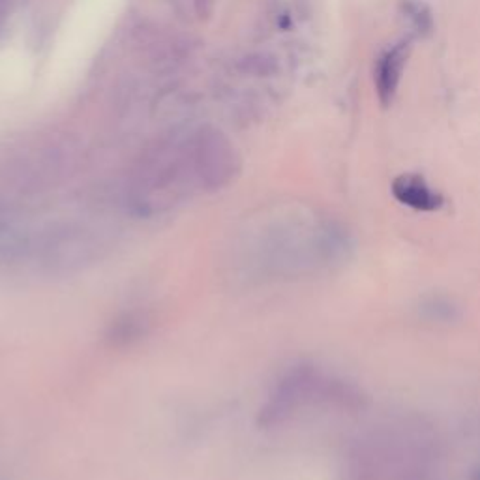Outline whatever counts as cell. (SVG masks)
Instances as JSON below:
<instances>
[{"label": "cell", "mask_w": 480, "mask_h": 480, "mask_svg": "<svg viewBox=\"0 0 480 480\" xmlns=\"http://www.w3.org/2000/svg\"><path fill=\"white\" fill-rule=\"evenodd\" d=\"M393 197L403 207L417 213H438L445 207V197L417 173H403L393 180Z\"/></svg>", "instance_id": "52a82bcc"}, {"label": "cell", "mask_w": 480, "mask_h": 480, "mask_svg": "<svg viewBox=\"0 0 480 480\" xmlns=\"http://www.w3.org/2000/svg\"><path fill=\"white\" fill-rule=\"evenodd\" d=\"M443 462L438 428L396 415L362 430L341 456V480H433Z\"/></svg>", "instance_id": "7a4b0ae2"}, {"label": "cell", "mask_w": 480, "mask_h": 480, "mask_svg": "<svg viewBox=\"0 0 480 480\" xmlns=\"http://www.w3.org/2000/svg\"><path fill=\"white\" fill-rule=\"evenodd\" d=\"M188 150L203 192L223 190L240 173L242 162L237 147L214 126L199 128L188 143Z\"/></svg>", "instance_id": "277c9868"}, {"label": "cell", "mask_w": 480, "mask_h": 480, "mask_svg": "<svg viewBox=\"0 0 480 480\" xmlns=\"http://www.w3.org/2000/svg\"><path fill=\"white\" fill-rule=\"evenodd\" d=\"M351 251V235L334 220L272 214L239 225L223 242L220 267L233 287L254 289L322 276Z\"/></svg>", "instance_id": "6da1fadb"}, {"label": "cell", "mask_w": 480, "mask_h": 480, "mask_svg": "<svg viewBox=\"0 0 480 480\" xmlns=\"http://www.w3.org/2000/svg\"><path fill=\"white\" fill-rule=\"evenodd\" d=\"M402 12L419 34L426 36L433 31V17L422 0H402Z\"/></svg>", "instance_id": "30bf717a"}, {"label": "cell", "mask_w": 480, "mask_h": 480, "mask_svg": "<svg viewBox=\"0 0 480 480\" xmlns=\"http://www.w3.org/2000/svg\"><path fill=\"white\" fill-rule=\"evenodd\" d=\"M154 325L150 310L143 304L126 306L115 313L105 329V341L113 349H126L145 340Z\"/></svg>", "instance_id": "5b68a950"}, {"label": "cell", "mask_w": 480, "mask_h": 480, "mask_svg": "<svg viewBox=\"0 0 480 480\" xmlns=\"http://www.w3.org/2000/svg\"><path fill=\"white\" fill-rule=\"evenodd\" d=\"M409 55H411V41L402 40L377 59L374 68V83L379 104L383 107H388L394 102Z\"/></svg>", "instance_id": "8992f818"}, {"label": "cell", "mask_w": 480, "mask_h": 480, "mask_svg": "<svg viewBox=\"0 0 480 480\" xmlns=\"http://www.w3.org/2000/svg\"><path fill=\"white\" fill-rule=\"evenodd\" d=\"M237 70L251 77H270L280 70V64L268 53H249L237 62Z\"/></svg>", "instance_id": "9c48e42d"}, {"label": "cell", "mask_w": 480, "mask_h": 480, "mask_svg": "<svg viewBox=\"0 0 480 480\" xmlns=\"http://www.w3.org/2000/svg\"><path fill=\"white\" fill-rule=\"evenodd\" d=\"M368 403V394L357 381L317 362L303 360L291 364L270 385L258 411V424L263 430H276L310 411L355 415Z\"/></svg>", "instance_id": "3957f363"}, {"label": "cell", "mask_w": 480, "mask_h": 480, "mask_svg": "<svg viewBox=\"0 0 480 480\" xmlns=\"http://www.w3.org/2000/svg\"><path fill=\"white\" fill-rule=\"evenodd\" d=\"M471 478H473V480H480V467L471 475Z\"/></svg>", "instance_id": "7c38bea8"}, {"label": "cell", "mask_w": 480, "mask_h": 480, "mask_svg": "<svg viewBox=\"0 0 480 480\" xmlns=\"http://www.w3.org/2000/svg\"><path fill=\"white\" fill-rule=\"evenodd\" d=\"M422 322L431 325H452L460 319L462 312L454 299L447 294H428L417 308Z\"/></svg>", "instance_id": "ba28073f"}, {"label": "cell", "mask_w": 480, "mask_h": 480, "mask_svg": "<svg viewBox=\"0 0 480 480\" xmlns=\"http://www.w3.org/2000/svg\"><path fill=\"white\" fill-rule=\"evenodd\" d=\"M194 10L201 21H207L214 14V0H194Z\"/></svg>", "instance_id": "8fae6325"}]
</instances>
